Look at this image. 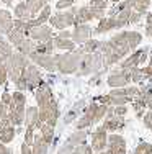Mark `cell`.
Instances as JSON below:
<instances>
[{
    "label": "cell",
    "mask_w": 152,
    "mask_h": 154,
    "mask_svg": "<svg viewBox=\"0 0 152 154\" xmlns=\"http://www.w3.org/2000/svg\"><path fill=\"white\" fill-rule=\"evenodd\" d=\"M51 15H52V10H51V5L48 3V5H46L44 8H43L41 12L38 13V15H36V18H33V20H31V25H33V28L38 26V25L48 23L49 18H51Z\"/></svg>",
    "instance_id": "obj_31"
},
{
    "label": "cell",
    "mask_w": 152,
    "mask_h": 154,
    "mask_svg": "<svg viewBox=\"0 0 152 154\" xmlns=\"http://www.w3.org/2000/svg\"><path fill=\"white\" fill-rule=\"evenodd\" d=\"M54 46H56L57 51H74L75 48H77V45H75L74 41H72L70 38H59V36H54Z\"/></svg>",
    "instance_id": "obj_30"
},
{
    "label": "cell",
    "mask_w": 152,
    "mask_h": 154,
    "mask_svg": "<svg viewBox=\"0 0 152 154\" xmlns=\"http://www.w3.org/2000/svg\"><path fill=\"white\" fill-rule=\"evenodd\" d=\"M85 107H87V100H85V98H82V100L77 102V103H74L70 108H69V112L64 115L62 123H64V125H70V123L77 122V120L80 118V115L84 113Z\"/></svg>",
    "instance_id": "obj_20"
},
{
    "label": "cell",
    "mask_w": 152,
    "mask_h": 154,
    "mask_svg": "<svg viewBox=\"0 0 152 154\" xmlns=\"http://www.w3.org/2000/svg\"><path fill=\"white\" fill-rule=\"evenodd\" d=\"M139 97L144 100V103H146V108H147V110H152V98H146V97H142V95H139Z\"/></svg>",
    "instance_id": "obj_50"
},
{
    "label": "cell",
    "mask_w": 152,
    "mask_h": 154,
    "mask_svg": "<svg viewBox=\"0 0 152 154\" xmlns=\"http://www.w3.org/2000/svg\"><path fill=\"white\" fill-rule=\"evenodd\" d=\"M113 30H118V21L115 17H103L101 20H98V25L93 30L95 35H105V33H110Z\"/></svg>",
    "instance_id": "obj_25"
},
{
    "label": "cell",
    "mask_w": 152,
    "mask_h": 154,
    "mask_svg": "<svg viewBox=\"0 0 152 154\" xmlns=\"http://www.w3.org/2000/svg\"><path fill=\"white\" fill-rule=\"evenodd\" d=\"M49 25L57 31L75 26V13L72 10V7L67 10H57L56 13H52L49 18Z\"/></svg>",
    "instance_id": "obj_11"
},
{
    "label": "cell",
    "mask_w": 152,
    "mask_h": 154,
    "mask_svg": "<svg viewBox=\"0 0 152 154\" xmlns=\"http://www.w3.org/2000/svg\"><path fill=\"white\" fill-rule=\"evenodd\" d=\"M106 64H105V57L100 53H93V54H84L80 62V67L77 71V75H92V74H98V72L106 71Z\"/></svg>",
    "instance_id": "obj_6"
},
{
    "label": "cell",
    "mask_w": 152,
    "mask_h": 154,
    "mask_svg": "<svg viewBox=\"0 0 152 154\" xmlns=\"http://www.w3.org/2000/svg\"><path fill=\"white\" fill-rule=\"evenodd\" d=\"M133 154H152V144L147 141H141L139 144L136 146V149Z\"/></svg>",
    "instance_id": "obj_38"
},
{
    "label": "cell",
    "mask_w": 152,
    "mask_h": 154,
    "mask_svg": "<svg viewBox=\"0 0 152 154\" xmlns=\"http://www.w3.org/2000/svg\"><path fill=\"white\" fill-rule=\"evenodd\" d=\"M33 94L36 105L39 108V118H41L43 125L48 123L51 126H56L61 118V108H59V102L56 100L54 92L51 89V84L44 80Z\"/></svg>",
    "instance_id": "obj_2"
},
{
    "label": "cell",
    "mask_w": 152,
    "mask_h": 154,
    "mask_svg": "<svg viewBox=\"0 0 152 154\" xmlns=\"http://www.w3.org/2000/svg\"><path fill=\"white\" fill-rule=\"evenodd\" d=\"M108 136H110V133L106 131V128H105L103 125L97 126V130L90 133V146H92L93 152L106 151V146H108Z\"/></svg>",
    "instance_id": "obj_16"
},
{
    "label": "cell",
    "mask_w": 152,
    "mask_h": 154,
    "mask_svg": "<svg viewBox=\"0 0 152 154\" xmlns=\"http://www.w3.org/2000/svg\"><path fill=\"white\" fill-rule=\"evenodd\" d=\"M21 154H33V148H31V144H26V143H21V148H20Z\"/></svg>",
    "instance_id": "obj_47"
},
{
    "label": "cell",
    "mask_w": 152,
    "mask_h": 154,
    "mask_svg": "<svg viewBox=\"0 0 152 154\" xmlns=\"http://www.w3.org/2000/svg\"><path fill=\"white\" fill-rule=\"evenodd\" d=\"M30 61L36 64L38 67L44 69V71H48L49 74H54V72H57V59H56V54H41V53H33L30 54Z\"/></svg>",
    "instance_id": "obj_14"
},
{
    "label": "cell",
    "mask_w": 152,
    "mask_h": 154,
    "mask_svg": "<svg viewBox=\"0 0 152 154\" xmlns=\"http://www.w3.org/2000/svg\"><path fill=\"white\" fill-rule=\"evenodd\" d=\"M110 2H113V3H119V2H123V0H110Z\"/></svg>",
    "instance_id": "obj_54"
},
{
    "label": "cell",
    "mask_w": 152,
    "mask_h": 154,
    "mask_svg": "<svg viewBox=\"0 0 152 154\" xmlns=\"http://www.w3.org/2000/svg\"><path fill=\"white\" fill-rule=\"evenodd\" d=\"M101 125L106 128L108 133H119V131H123L126 128V118L115 113L111 118H105Z\"/></svg>",
    "instance_id": "obj_21"
},
{
    "label": "cell",
    "mask_w": 152,
    "mask_h": 154,
    "mask_svg": "<svg viewBox=\"0 0 152 154\" xmlns=\"http://www.w3.org/2000/svg\"><path fill=\"white\" fill-rule=\"evenodd\" d=\"M88 136H90V131L88 130H75L74 133L69 134L66 141L59 146V149H57L56 154H72L75 148L85 144Z\"/></svg>",
    "instance_id": "obj_9"
},
{
    "label": "cell",
    "mask_w": 152,
    "mask_h": 154,
    "mask_svg": "<svg viewBox=\"0 0 152 154\" xmlns=\"http://www.w3.org/2000/svg\"><path fill=\"white\" fill-rule=\"evenodd\" d=\"M139 95H142V97H146V98H152V82L146 84L144 87H141Z\"/></svg>",
    "instance_id": "obj_42"
},
{
    "label": "cell",
    "mask_w": 152,
    "mask_h": 154,
    "mask_svg": "<svg viewBox=\"0 0 152 154\" xmlns=\"http://www.w3.org/2000/svg\"><path fill=\"white\" fill-rule=\"evenodd\" d=\"M56 36H59V38H67V39L70 38V39H72V31H69V30H61Z\"/></svg>",
    "instance_id": "obj_48"
},
{
    "label": "cell",
    "mask_w": 152,
    "mask_h": 154,
    "mask_svg": "<svg viewBox=\"0 0 152 154\" xmlns=\"http://www.w3.org/2000/svg\"><path fill=\"white\" fill-rule=\"evenodd\" d=\"M151 57V49L149 48H141V49L133 51L129 56H126L124 59L118 64L119 69H126V71H133V69H137L144 64L146 61H149Z\"/></svg>",
    "instance_id": "obj_10"
},
{
    "label": "cell",
    "mask_w": 152,
    "mask_h": 154,
    "mask_svg": "<svg viewBox=\"0 0 152 154\" xmlns=\"http://www.w3.org/2000/svg\"><path fill=\"white\" fill-rule=\"evenodd\" d=\"M108 154H126L128 152V144L126 139L119 133H110L108 136V146H106Z\"/></svg>",
    "instance_id": "obj_18"
},
{
    "label": "cell",
    "mask_w": 152,
    "mask_h": 154,
    "mask_svg": "<svg viewBox=\"0 0 152 154\" xmlns=\"http://www.w3.org/2000/svg\"><path fill=\"white\" fill-rule=\"evenodd\" d=\"M12 95L13 102L8 107L10 122L13 126H21V125H25V115H26V95L21 90H15Z\"/></svg>",
    "instance_id": "obj_7"
},
{
    "label": "cell",
    "mask_w": 152,
    "mask_h": 154,
    "mask_svg": "<svg viewBox=\"0 0 152 154\" xmlns=\"http://www.w3.org/2000/svg\"><path fill=\"white\" fill-rule=\"evenodd\" d=\"M84 54H85V53L82 51L80 46L75 48L74 51H66V53L56 54V59H57V72H59V74H64V75L77 74Z\"/></svg>",
    "instance_id": "obj_5"
},
{
    "label": "cell",
    "mask_w": 152,
    "mask_h": 154,
    "mask_svg": "<svg viewBox=\"0 0 152 154\" xmlns=\"http://www.w3.org/2000/svg\"><path fill=\"white\" fill-rule=\"evenodd\" d=\"M75 13V25H82V23H88L92 20H101L106 13V10H100V8H93L90 5H82V7H72Z\"/></svg>",
    "instance_id": "obj_12"
},
{
    "label": "cell",
    "mask_w": 152,
    "mask_h": 154,
    "mask_svg": "<svg viewBox=\"0 0 152 154\" xmlns=\"http://www.w3.org/2000/svg\"><path fill=\"white\" fill-rule=\"evenodd\" d=\"M151 3H152V0H134L133 10L139 12L141 15H147V13H149V8H151Z\"/></svg>",
    "instance_id": "obj_36"
},
{
    "label": "cell",
    "mask_w": 152,
    "mask_h": 154,
    "mask_svg": "<svg viewBox=\"0 0 152 154\" xmlns=\"http://www.w3.org/2000/svg\"><path fill=\"white\" fill-rule=\"evenodd\" d=\"M49 143L44 141V138L41 134H36L34 136V141H33V154H48L49 152Z\"/></svg>",
    "instance_id": "obj_28"
},
{
    "label": "cell",
    "mask_w": 152,
    "mask_h": 154,
    "mask_svg": "<svg viewBox=\"0 0 152 154\" xmlns=\"http://www.w3.org/2000/svg\"><path fill=\"white\" fill-rule=\"evenodd\" d=\"M77 0H56V8L57 10H67L70 7H74V3Z\"/></svg>",
    "instance_id": "obj_41"
},
{
    "label": "cell",
    "mask_w": 152,
    "mask_h": 154,
    "mask_svg": "<svg viewBox=\"0 0 152 154\" xmlns=\"http://www.w3.org/2000/svg\"><path fill=\"white\" fill-rule=\"evenodd\" d=\"M8 82V71H7L5 64L0 66V87L5 85V84Z\"/></svg>",
    "instance_id": "obj_43"
},
{
    "label": "cell",
    "mask_w": 152,
    "mask_h": 154,
    "mask_svg": "<svg viewBox=\"0 0 152 154\" xmlns=\"http://www.w3.org/2000/svg\"><path fill=\"white\" fill-rule=\"evenodd\" d=\"M34 48H36V41H33L30 36H26V38H23V39H21V41L15 46V51H18V53H21V54H25V56H30V54L34 51Z\"/></svg>",
    "instance_id": "obj_27"
},
{
    "label": "cell",
    "mask_w": 152,
    "mask_h": 154,
    "mask_svg": "<svg viewBox=\"0 0 152 154\" xmlns=\"http://www.w3.org/2000/svg\"><path fill=\"white\" fill-rule=\"evenodd\" d=\"M90 7L93 8H100V10H108V5H110V0H90L88 2Z\"/></svg>",
    "instance_id": "obj_40"
},
{
    "label": "cell",
    "mask_w": 152,
    "mask_h": 154,
    "mask_svg": "<svg viewBox=\"0 0 152 154\" xmlns=\"http://www.w3.org/2000/svg\"><path fill=\"white\" fill-rule=\"evenodd\" d=\"M139 87H119V89H111L108 94L93 97V100L98 103L108 105V107H116V105H128L139 95Z\"/></svg>",
    "instance_id": "obj_3"
},
{
    "label": "cell",
    "mask_w": 152,
    "mask_h": 154,
    "mask_svg": "<svg viewBox=\"0 0 152 154\" xmlns=\"http://www.w3.org/2000/svg\"><path fill=\"white\" fill-rule=\"evenodd\" d=\"M25 3H26L28 10H30L31 17L36 18V15L49 3V0H25Z\"/></svg>",
    "instance_id": "obj_32"
},
{
    "label": "cell",
    "mask_w": 152,
    "mask_h": 154,
    "mask_svg": "<svg viewBox=\"0 0 152 154\" xmlns=\"http://www.w3.org/2000/svg\"><path fill=\"white\" fill-rule=\"evenodd\" d=\"M30 62L31 61H30L28 56H25V54L15 51V53L5 61V67H7V71H8V80L15 82L18 77L23 74V71L26 69V66L30 64Z\"/></svg>",
    "instance_id": "obj_8"
},
{
    "label": "cell",
    "mask_w": 152,
    "mask_h": 154,
    "mask_svg": "<svg viewBox=\"0 0 152 154\" xmlns=\"http://www.w3.org/2000/svg\"><path fill=\"white\" fill-rule=\"evenodd\" d=\"M146 23H147V25H152V12H149V13L146 15Z\"/></svg>",
    "instance_id": "obj_52"
},
{
    "label": "cell",
    "mask_w": 152,
    "mask_h": 154,
    "mask_svg": "<svg viewBox=\"0 0 152 154\" xmlns=\"http://www.w3.org/2000/svg\"><path fill=\"white\" fill-rule=\"evenodd\" d=\"M25 126H31L34 130H39L43 126V122L39 118V108L38 105L26 107V115H25Z\"/></svg>",
    "instance_id": "obj_23"
},
{
    "label": "cell",
    "mask_w": 152,
    "mask_h": 154,
    "mask_svg": "<svg viewBox=\"0 0 152 154\" xmlns=\"http://www.w3.org/2000/svg\"><path fill=\"white\" fill-rule=\"evenodd\" d=\"M13 2H15V0H2V5H7V7H12V5H13Z\"/></svg>",
    "instance_id": "obj_53"
},
{
    "label": "cell",
    "mask_w": 152,
    "mask_h": 154,
    "mask_svg": "<svg viewBox=\"0 0 152 154\" xmlns=\"http://www.w3.org/2000/svg\"><path fill=\"white\" fill-rule=\"evenodd\" d=\"M34 128L31 126H26V130H25V136H23V141L26 143V144H31L33 146V141H34Z\"/></svg>",
    "instance_id": "obj_39"
},
{
    "label": "cell",
    "mask_w": 152,
    "mask_h": 154,
    "mask_svg": "<svg viewBox=\"0 0 152 154\" xmlns=\"http://www.w3.org/2000/svg\"><path fill=\"white\" fill-rule=\"evenodd\" d=\"M13 17L18 18V20H33L25 0H20L18 3H15V7H13Z\"/></svg>",
    "instance_id": "obj_26"
},
{
    "label": "cell",
    "mask_w": 152,
    "mask_h": 154,
    "mask_svg": "<svg viewBox=\"0 0 152 154\" xmlns=\"http://www.w3.org/2000/svg\"><path fill=\"white\" fill-rule=\"evenodd\" d=\"M108 108H110L108 105H103V103H98V102L92 100L85 107L84 113L80 115V118L75 122V130H88L90 126L103 122L106 113H108Z\"/></svg>",
    "instance_id": "obj_4"
},
{
    "label": "cell",
    "mask_w": 152,
    "mask_h": 154,
    "mask_svg": "<svg viewBox=\"0 0 152 154\" xmlns=\"http://www.w3.org/2000/svg\"><path fill=\"white\" fill-rule=\"evenodd\" d=\"M0 100H2L3 103L7 105V107H10V105H12V102H13V95L10 94V92H7V90H5V92L2 94V97H0Z\"/></svg>",
    "instance_id": "obj_45"
},
{
    "label": "cell",
    "mask_w": 152,
    "mask_h": 154,
    "mask_svg": "<svg viewBox=\"0 0 152 154\" xmlns=\"http://www.w3.org/2000/svg\"><path fill=\"white\" fill-rule=\"evenodd\" d=\"M26 36H28V35H25L23 31H20V30H16V28H13V30L10 31L8 35H7V39H8V41L12 43V46L15 48L18 43H20L23 38H26Z\"/></svg>",
    "instance_id": "obj_37"
},
{
    "label": "cell",
    "mask_w": 152,
    "mask_h": 154,
    "mask_svg": "<svg viewBox=\"0 0 152 154\" xmlns=\"http://www.w3.org/2000/svg\"><path fill=\"white\" fill-rule=\"evenodd\" d=\"M13 23H15V17L10 10L0 8V35L7 36L13 30Z\"/></svg>",
    "instance_id": "obj_22"
},
{
    "label": "cell",
    "mask_w": 152,
    "mask_h": 154,
    "mask_svg": "<svg viewBox=\"0 0 152 154\" xmlns=\"http://www.w3.org/2000/svg\"><path fill=\"white\" fill-rule=\"evenodd\" d=\"M54 133H56V126H51V125H48V123H44L41 128H39V134H41V136L44 138V141H48L49 144L54 139Z\"/></svg>",
    "instance_id": "obj_35"
},
{
    "label": "cell",
    "mask_w": 152,
    "mask_h": 154,
    "mask_svg": "<svg viewBox=\"0 0 152 154\" xmlns=\"http://www.w3.org/2000/svg\"><path fill=\"white\" fill-rule=\"evenodd\" d=\"M0 7H2V0H0Z\"/></svg>",
    "instance_id": "obj_55"
},
{
    "label": "cell",
    "mask_w": 152,
    "mask_h": 154,
    "mask_svg": "<svg viewBox=\"0 0 152 154\" xmlns=\"http://www.w3.org/2000/svg\"><path fill=\"white\" fill-rule=\"evenodd\" d=\"M93 35V28L88 23H82V25H75L74 30H72V41L75 45H84L87 43Z\"/></svg>",
    "instance_id": "obj_19"
},
{
    "label": "cell",
    "mask_w": 152,
    "mask_h": 154,
    "mask_svg": "<svg viewBox=\"0 0 152 154\" xmlns=\"http://www.w3.org/2000/svg\"><path fill=\"white\" fill-rule=\"evenodd\" d=\"M142 41V35L139 31H119L116 35H113L110 39L101 41L100 53L105 57V64L106 67H113L115 64H119L126 56L137 49V46Z\"/></svg>",
    "instance_id": "obj_1"
},
{
    "label": "cell",
    "mask_w": 152,
    "mask_h": 154,
    "mask_svg": "<svg viewBox=\"0 0 152 154\" xmlns=\"http://www.w3.org/2000/svg\"><path fill=\"white\" fill-rule=\"evenodd\" d=\"M0 154H12V149L7 144H3L2 141H0Z\"/></svg>",
    "instance_id": "obj_49"
},
{
    "label": "cell",
    "mask_w": 152,
    "mask_h": 154,
    "mask_svg": "<svg viewBox=\"0 0 152 154\" xmlns=\"http://www.w3.org/2000/svg\"><path fill=\"white\" fill-rule=\"evenodd\" d=\"M23 77H25V82H26V89L31 90V92H34V90L44 82L41 67H38L33 62H30V64L26 66V69L23 71Z\"/></svg>",
    "instance_id": "obj_13"
},
{
    "label": "cell",
    "mask_w": 152,
    "mask_h": 154,
    "mask_svg": "<svg viewBox=\"0 0 152 154\" xmlns=\"http://www.w3.org/2000/svg\"><path fill=\"white\" fill-rule=\"evenodd\" d=\"M34 51H36V53H41V54H54V51H56V46H54V38L52 39H48V41L36 43Z\"/></svg>",
    "instance_id": "obj_33"
},
{
    "label": "cell",
    "mask_w": 152,
    "mask_h": 154,
    "mask_svg": "<svg viewBox=\"0 0 152 154\" xmlns=\"http://www.w3.org/2000/svg\"><path fill=\"white\" fill-rule=\"evenodd\" d=\"M142 123H144V126H146L147 130L152 131V110H147L146 112V115L142 116Z\"/></svg>",
    "instance_id": "obj_44"
},
{
    "label": "cell",
    "mask_w": 152,
    "mask_h": 154,
    "mask_svg": "<svg viewBox=\"0 0 152 154\" xmlns=\"http://www.w3.org/2000/svg\"><path fill=\"white\" fill-rule=\"evenodd\" d=\"M100 46H101V41H98V39H95V38H90L88 41L84 43L80 48L85 54H93V53H98L100 51Z\"/></svg>",
    "instance_id": "obj_34"
},
{
    "label": "cell",
    "mask_w": 152,
    "mask_h": 154,
    "mask_svg": "<svg viewBox=\"0 0 152 154\" xmlns=\"http://www.w3.org/2000/svg\"><path fill=\"white\" fill-rule=\"evenodd\" d=\"M16 136V126L10 125V126H0V141L3 144H8L12 143Z\"/></svg>",
    "instance_id": "obj_29"
},
{
    "label": "cell",
    "mask_w": 152,
    "mask_h": 154,
    "mask_svg": "<svg viewBox=\"0 0 152 154\" xmlns=\"http://www.w3.org/2000/svg\"><path fill=\"white\" fill-rule=\"evenodd\" d=\"M28 36H30L33 41L41 43V41H48V39H52L54 36H56V33H54V28L51 26V25L44 23V25H38V26L31 28L30 33H28Z\"/></svg>",
    "instance_id": "obj_17"
},
{
    "label": "cell",
    "mask_w": 152,
    "mask_h": 154,
    "mask_svg": "<svg viewBox=\"0 0 152 154\" xmlns=\"http://www.w3.org/2000/svg\"><path fill=\"white\" fill-rule=\"evenodd\" d=\"M131 79H133V84H142L147 79H152V61H149V64L144 66V67L133 69Z\"/></svg>",
    "instance_id": "obj_24"
},
{
    "label": "cell",
    "mask_w": 152,
    "mask_h": 154,
    "mask_svg": "<svg viewBox=\"0 0 152 154\" xmlns=\"http://www.w3.org/2000/svg\"><path fill=\"white\" fill-rule=\"evenodd\" d=\"M144 33H146V36L149 39H152V25H146V30H144Z\"/></svg>",
    "instance_id": "obj_51"
},
{
    "label": "cell",
    "mask_w": 152,
    "mask_h": 154,
    "mask_svg": "<svg viewBox=\"0 0 152 154\" xmlns=\"http://www.w3.org/2000/svg\"><path fill=\"white\" fill-rule=\"evenodd\" d=\"M115 113L119 116H126V113H128V105H116V107H115Z\"/></svg>",
    "instance_id": "obj_46"
},
{
    "label": "cell",
    "mask_w": 152,
    "mask_h": 154,
    "mask_svg": "<svg viewBox=\"0 0 152 154\" xmlns=\"http://www.w3.org/2000/svg\"><path fill=\"white\" fill-rule=\"evenodd\" d=\"M133 82L131 79V71L126 69H113L106 77V84L111 89H119V87H128Z\"/></svg>",
    "instance_id": "obj_15"
}]
</instances>
